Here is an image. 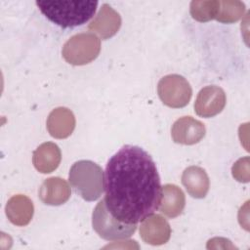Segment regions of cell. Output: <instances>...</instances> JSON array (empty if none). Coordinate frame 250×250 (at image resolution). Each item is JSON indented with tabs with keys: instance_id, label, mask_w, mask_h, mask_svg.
<instances>
[{
	"instance_id": "1",
	"label": "cell",
	"mask_w": 250,
	"mask_h": 250,
	"mask_svg": "<svg viewBox=\"0 0 250 250\" xmlns=\"http://www.w3.org/2000/svg\"><path fill=\"white\" fill-rule=\"evenodd\" d=\"M104 188L107 210L126 224L144 221L160 206L162 187L156 165L140 146H124L110 157Z\"/></svg>"
},
{
	"instance_id": "2",
	"label": "cell",
	"mask_w": 250,
	"mask_h": 250,
	"mask_svg": "<svg viewBox=\"0 0 250 250\" xmlns=\"http://www.w3.org/2000/svg\"><path fill=\"white\" fill-rule=\"evenodd\" d=\"M97 1L89 0H53L37 1L41 13L52 22L67 28L81 25L95 14Z\"/></svg>"
},
{
	"instance_id": "3",
	"label": "cell",
	"mask_w": 250,
	"mask_h": 250,
	"mask_svg": "<svg viewBox=\"0 0 250 250\" xmlns=\"http://www.w3.org/2000/svg\"><path fill=\"white\" fill-rule=\"evenodd\" d=\"M68 178L74 190L87 201L97 200L104 191V172L93 161L75 162L70 168Z\"/></svg>"
},
{
	"instance_id": "4",
	"label": "cell",
	"mask_w": 250,
	"mask_h": 250,
	"mask_svg": "<svg viewBox=\"0 0 250 250\" xmlns=\"http://www.w3.org/2000/svg\"><path fill=\"white\" fill-rule=\"evenodd\" d=\"M92 224L96 232L106 240L130 237L137 229V224H126L115 219L107 210L104 199L95 207L92 215Z\"/></svg>"
},
{
	"instance_id": "5",
	"label": "cell",
	"mask_w": 250,
	"mask_h": 250,
	"mask_svg": "<svg viewBox=\"0 0 250 250\" xmlns=\"http://www.w3.org/2000/svg\"><path fill=\"white\" fill-rule=\"evenodd\" d=\"M101 51V41L91 32L78 33L68 39L62 48V57L73 65H83L94 61Z\"/></svg>"
},
{
	"instance_id": "6",
	"label": "cell",
	"mask_w": 250,
	"mask_h": 250,
	"mask_svg": "<svg viewBox=\"0 0 250 250\" xmlns=\"http://www.w3.org/2000/svg\"><path fill=\"white\" fill-rule=\"evenodd\" d=\"M157 92L162 103L173 108L186 106L192 95L189 83L178 74H169L161 78Z\"/></svg>"
},
{
	"instance_id": "7",
	"label": "cell",
	"mask_w": 250,
	"mask_h": 250,
	"mask_svg": "<svg viewBox=\"0 0 250 250\" xmlns=\"http://www.w3.org/2000/svg\"><path fill=\"white\" fill-rule=\"evenodd\" d=\"M226 105V94L218 86H207L200 90L194 103L197 115L209 118L220 113Z\"/></svg>"
},
{
	"instance_id": "8",
	"label": "cell",
	"mask_w": 250,
	"mask_h": 250,
	"mask_svg": "<svg viewBox=\"0 0 250 250\" xmlns=\"http://www.w3.org/2000/svg\"><path fill=\"white\" fill-rule=\"evenodd\" d=\"M205 126L191 116L179 118L172 126L171 136L175 143L182 145H194L205 136Z\"/></svg>"
},
{
	"instance_id": "9",
	"label": "cell",
	"mask_w": 250,
	"mask_h": 250,
	"mask_svg": "<svg viewBox=\"0 0 250 250\" xmlns=\"http://www.w3.org/2000/svg\"><path fill=\"white\" fill-rule=\"evenodd\" d=\"M140 234L145 242L151 245H161L169 240L171 229L161 215L151 214L141 224Z\"/></svg>"
},
{
	"instance_id": "10",
	"label": "cell",
	"mask_w": 250,
	"mask_h": 250,
	"mask_svg": "<svg viewBox=\"0 0 250 250\" xmlns=\"http://www.w3.org/2000/svg\"><path fill=\"white\" fill-rule=\"evenodd\" d=\"M121 25V18L108 4H104L95 19L89 23V29L103 39L113 36Z\"/></svg>"
},
{
	"instance_id": "11",
	"label": "cell",
	"mask_w": 250,
	"mask_h": 250,
	"mask_svg": "<svg viewBox=\"0 0 250 250\" xmlns=\"http://www.w3.org/2000/svg\"><path fill=\"white\" fill-rule=\"evenodd\" d=\"M75 128V117L66 107H58L51 111L47 119V129L50 135L57 139L67 138Z\"/></svg>"
},
{
	"instance_id": "12",
	"label": "cell",
	"mask_w": 250,
	"mask_h": 250,
	"mask_svg": "<svg viewBox=\"0 0 250 250\" xmlns=\"http://www.w3.org/2000/svg\"><path fill=\"white\" fill-rule=\"evenodd\" d=\"M39 197L47 205H61L70 197V188L63 179L52 177L45 180L41 185Z\"/></svg>"
},
{
	"instance_id": "13",
	"label": "cell",
	"mask_w": 250,
	"mask_h": 250,
	"mask_svg": "<svg viewBox=\"0 0 250 250\" xmlns=\"http://www.w3.org/2000/svg\"><path fill=\"white\" fill-rule=\"evenodd\" d=\"M5 211L12 224L22 227L31 221L34 207L32 201L27 196L17 194L8 200Z\"/></svg>"
},
{
	"instance_id": "14",
	"label": "cell",
	"mask_w": 250,
	"mask_h": 250,
	"mask_svg": "<svg viewBox=\"0 0 250 250\" xmlns=\"http://www.w3.org/2000/svg\"><path fill=\"white\" fill-rule=\"evenodd\" d=\"M61 150L59 146L51 142L40 145L33 152L32 162L37 171L43 174L53 172L61 162Z\"/></svg>"
},
{
	"instance_id": "15",
	"label": "cell",
	"mask_w": 250,
	"mask_h": 250,
	"mask_svg": "<svg viewBox=\"0 0 250 250\" xmlns=\"http://www.w3.org/2000/svg\"><path fill=\"white\" fill-rule=\"evenodd\" d=\"M182 184L194 198L205 197L209 190V178L205 170L198 166H189L184 171Z\"/></svg>"
},
{
	"instance_id": "16",
	"label": "cell",
	"mask_w": 250,
	"mask_h": 250,
	"mask_svg": "<svg viewBox=\"0 0 250 250\" xmlns=\"http://www.w3.org/2000/svg\"><path fill=\"white\" fill-rule=\"evenodd\" d=\"M186 205V198L183 190L176 185L167 184L162 187L160 201V212L169 218L179 216Z\"/></svg>"
},
{
	"instance_id": "17",
	"label": "cell",
	"mask_w": 250,
	"mask_h": 250,
	"mask_svg": "<svg viewBox=\"0 0 250 250\" xmlns=\"http://www.w3.org/2000/svg\"><path fill=\"white\" fill-rule=\"evenodd\" d=\"M245 12V5L237 0L220 1V8L216 20L224 23H231L238 21Z\"/></svg>"
},
{
	"instance_id": "18",
	"label": "cell",
	"mask_w": 250,
	"mask_h": 250,
	"mask_svg": "<svg viewBox=\"0 0 250 250\" xmlns=\"http://www.w3.org/2000/svg\"><path fill=\"white\" fill-rule=\"evenodd\" d=\"M220 8L218 0L192 1L190 3V15L198 21H208L216 18Z\"/></svg>"
},
{
	"instance_id": "19",
	"label": "cell",
	"mask_w": 250,
	"mask_h": 250,
	"mask_svg": "<svg viewBox=\"0 0 250 250\" xmlns=\"http://www.w3.org/2000/svg\"><path fill=\"white\" fill-rule=\"evenodd\" d=\"M232 176L235 180L242 183L249 182V157L238 159L231 168Z\"/></svg>"
}]
</instances>
